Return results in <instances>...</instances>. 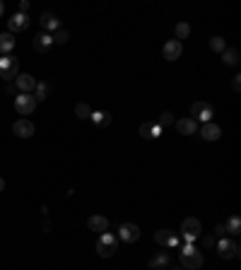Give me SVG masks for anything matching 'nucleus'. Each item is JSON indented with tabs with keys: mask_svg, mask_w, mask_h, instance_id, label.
<instances>
[{
	"mask_svg": "<svg viewBox=\"0 0 241 270\" xmlns=\"http://www.w3.org/2000/svg\"><path fill=\"white\" fill-rule=\"evenodd\" d=\"M174 123V114L171 111H164V114H159V119H157V125H171Z\"/></svg>",
	"mask_w": 241,
	"mask_h": 270,
	"instance_id": "29",
	"label": "nucleus"
},
{
	"mask_svg": "<svg viewBox=\"0 0 241 270\" xmlns=\"http://www.w3.org/2000/svg\"><path fill=\"white\" fill-rule=\"evenodd\" d=\"M154 241L159 246H179V237H174L169 229H157L154 232Z\"/></svg>",
	"mask_w": 241,
	"mask_h": 270,
	"instance_id": "15",
	"label": "nucleus"
},
{
	"mask_svg": "<svg viewBox=\"0 0 241 270\" xmlns=\"http://www.w3.org/2000/svg\"><path fill=\"white\" fill-rule=\"evenodd\" d=\"M159 135H162V125L152 123V140H154V138H159Z\"/></svg>",
	"mask_w": 241,
	"mask_h": 270,
	"instance_id": "32",
	"label": "nucleus"
},
{
	"mask_svg": "<svg viewBox=\"0 0 241 270\" xmlns=\"http://www.w3.org/2000/svg\"><path fill=\"white\" fill-rule=\"evenodd\" d=\"M140 135H143L145 140H150L152 138V123H143V125H140Z\"/></svg>",
	"mask_w": 241,
	"mask_h": 270,
	"instance_id": "30",
	"label": "nucleus"
},
{
	"mask_svg": "<svg viewBox=\"0 0 241 270\" xmlns=\"http://www.w3.org/2000/svg\"><path fill=\"white\" fill-rule=\"evenodd\" d=\"M75 116H77V119H90V116H92V106H90V104H85V101H80V104L75 106Z\"/></svg>",
	"mask_w": 241,
	"mask_h": 270,
	"instance_id": "25",
	"label": "nucleus"
},
{
	"mask_svg": "<svg viewBox=\"0 0 241 270\" xmlns=\"http://www.w3.org/2000/svg\"><path fill=\"white\" fill-rule=\"evenodd\" d=\"M96 253H99L101 258H111V256L116 253V237L109 234V232L99 234V239H96Z\"/></svg>",
	"mask_w": 241,
	"mask_h": 270,
	"instance_id": "3",
	"label": "nucleus"
},
{
	"mask_svg": "<svg viewBox=\"0 0 241 270\" xmlns=\"http://www.w3.org/2000/svg\"><path fill=\"white\" fill-rule=\"evenodd\" d=\"M174 270H183V268H174Z\"/></svg>",
	"mask_w": 241,
	"mask_h": 270,
	"instance_id": "39",
	"label": "nucleus"
},
{
	"mask_svg": "<svg viewBox=\"0 0 241 270\" xmlns=\"http://www.w3.org/2000/svg\"><path fill=\"white\" fill-rule=\"evenodd\" d=\"M232 90H234V92H239V90H241V75H237V77L232 80Z\"/></svg>",
	"mask_w": 241,
	"mask_h": 270,
	"instance_id": "33",
	"label": "nucleus"
},
{
	"mask_svg": "<svg viewBox=\"0 0 241 270\" xmlns=\"http://www.w3.org/2000/svg\"><path fill=\"white\" fill-rule=\"evenodd\" d=\"M150 268L157 270V268H169V256L167 253H157L150 258Z\"/></svg>",
	"mask_w": 241,
	"mask_h": 270,
	"instance_id": "22",
	"label": "nucleus"
},
{
	"mask_svg": "<svg viewBox=\"0 0 241 270\" xmlns=\"http://www.w3.org/2000/svg\"><path fill=\"white\" fill-rule=\"evenodd\" d=\"M17 70H20V60L17 58H12V56H2L0 58V77L2 80H15Z\"/></svg>",
	"mask_w": 241,
	"mask_h": 270,
	"instance_id": "5",
	"label": "nucleus"
},
{
	"mask_svg": "<svg viewBox=\"0 0 241 270\" xmlns=\"http://www.w3.org/2000/svg\"><path fill=\"white\" fill-rule=\"evenodd\" d=\"M92 123H96L99 128H106V125H111V116L106 114V111H92Z\"/></svg>",
	"mask_w": 241,
	"mask_h": 270,
	"instance_id": "20",
	"label": "nucleus"
},
{
	"mask_svg": "<svg viewBox=\"0 0 241 270\" xmlns=\"http://www.w3.org/2000/svg\"><path fill=\"white\" fill-rule=\"evenodd\" d=\"M210 49L215 51V53H222V51L227 49V44H224V39H222V36H212V39H210Z\"/></svg>",
	"mask_w": 241,
	"mask_h": 270,
	"instance_id": "27",
	"label": "nucleus"
},
{
	"mask_svg": "<svg viewBox=\"0 0 241 270\" xmlns=\"http://www.w3.org/2000/svg\"><path fill=\"white\" fill-rule=\"evenodd\" d=\"M176 130L181 135H193L198 130V121L195 119H179L176 121Z\"/></svg>",
	"mask_w": 241,
	"mask_h": 270,
	"instance_id": "17",
	"label": "nucleus"
},
{
	"mask_svg": "<svg viewBox=\"0 0 241 270\" xmlns=\"http://www.w3.org/2000/svg\"><path fill=\"white\" fill-rule=\"evenodd\" d=\"M215 232H217V237H224V234H227L224 224H217V227H215Z\"/></svg>",
	"mask_w": 241,
	"mask_h": 270,
	"instance_id": "35",
	"label": "nucleus"
},
{
	"mask_svg": "<svg viewBox=\"0 0 241 270\" xmlns=\"http://www.w3.org/2000/svg\"><path fill=\"white\" fill-rule=\"evenodd\" d=\"M222 63L224 65H237L239 63V51L237 49H224L222 51Z\"/></svg>",
	"mask_w": 241,
	"mask_h": 270,
	"instance_id": "23",
	"label": "nucleus"
},
{
	"mask_svg": "<svg viewBox=\"0 0 241 270\" xmlns=\"http://www.w3.org/2000/svg\"><path fill=\"white\" fill-rule=\"evenodd\" d=\"M51 39H53V44H60V46H63V44H68L70 34H68L65 29H58L56 34H51Z\"/></svg>",
	"mask_w": 241,
	"mask_h": 270,
	"instance_id": "28",
	"label": "nucleus"
},
{
	"mask_svg": "<svg viewBox=\"0 0 241 270\" xmlns=\"http://www.w3.org/2000/svg\"><path fill=\"white\" fill-rule=\"evenodd\" d=\"M29 25H31L29 15H24V12H15V15L10 17V22H7V29H10V34H15V31L29 29Z\"/></svg>",
	"mask_w": 241,
	"mask_h": 270,
	"instance_id": "7",
	"label": "nucleus"
},
{
	"mask_svg": "<svg viewBox=\"0 0 241 270\" xmlns=\"http://www.w3.org/2000/svg\"><path fill=\"white\" fill-rule=\"evenodd\" d=\"M198 239H200V244H203L205 248H210V246H215V239H212V237H198Z\"/></svg>",
	"mask_w": 241,
	"mask_h": 270,
	"instance_id": "31",
	"label": "nucleus"
},
{
	"mask_svg": "<svg viewBox=\"0 0 241 270\" xmlns=\"http://www.w3.org/2000/svg\"><path fill=\"white\" fill-rule=\"evenodd\" d=\"M181 268L183 270H198L203 263H205V258H203V253L193 246V244H186L183 248H181Z\"/></svg>",
	"mask_w": 241,
	"mask_h": 270,
	"instance_id": "1",
	"label": "nucleus"
},
{
	"mask_svg": "<svg viewBox=\"0 0 241 270\" xmlns=\"http://www.w3.org/2000/svg\"><path fill=\"white\" fill-rule=\"evenodd\" d=\"M34 109H36V101H34V97L31 94H17L15 97V111L22 116V119H27L29 114H34Z\"/></svg>",
	"mask_w": 241,
	"mask_h": 270,
	"instance_id": "4",
	"label": "nucleus"
},
{
	"mask_svg": "<svg viewBox=\"0 0 241 270\" xmlns=\"http://www.w3.org/2000/svg\"><path fill=\"white\" fill-rule=\"evenodd\" d=\"M87 227L92 232H96V234H104V232H109V220L104 215H92L87 220Z\"/></svg>",
	"mask_w": 241,
	"mask_h": 270,
	"instance_id": "14",
	"label": "nucleus"
},
{
	"mask_svg": "<svg viewBox=\"0 0 241 270\" xmlns=\"http://www.w3.org/2000/svg\"><path fill=\"white\" fill-rule=\"evenodd\" d=\"M31 46H34V51H39V53H46V51L53 46V39H51V34L41 31V34H36V36H34Z\"/></svg>",
	"mask_w": 241,
	"mask_h": 270,
	"instance_id": "12",
	"label": "nucleus"
},
{
	"mask_svg": "<svg viewBox=\"0 0 241 270\" xmlns=\"http://www.w3.org/2000/svg\"><path fill=\"white\" fill-rule=\"evenodd\" d=\"M2 10H5V5H2V0H0V15H2Z\"/></svg>",
	"mask_w": 241,
	"mask_h": 270,
	"instance_id": "37",
	"label": "nucleus"
},
{
	"mask_svg": "<svg viewBox=\"0 0 241 270\" xmlns=\"http://www.w3.org/2000/svg\"><path fill=\"white\" fill-rule=\"evenodd\" d=\"M15 85H17V90L22 92V94H31L34 87H36V80H34V75L22 73V75H17V77H15Z\"/></svg>",
	"mask_w": 241,
	"mask_h": 270,
	"instance_id": "11",
	"label": "nucleus"
},
{
	"mask_svg": "<svg viewBox=\"0 0 241 270\" xmlns=\"http://www.w3.org/2000/svg\"><path fill=\"white\" fill-rule=\"evenodd\" d=\"M12 133L17 138H31L34 135V123L29 119H17L12 123Z\"/></svg>",
	"mask_w": 241,
	"mask_h": 270,
	"instance_id": "10",
	"label": "nucleus"
},
{
	"mask_svg": "<svg viewBox=\"0 0 241 270\" xmlns=\"http://www.w3.org/2000/svg\"><path fill=\"white\" fill-rule=\"evenodd\" d=\"M191 116L195 121H203V123H210L212 121V106L208 101H195L191 106Z\"/></svg>",
	"mask_w": 241,
	"mask_h": 270,
	"instance_id": "6",
	"label": "nucleus"
},
{
	"mask_svg": "<svg viewBox=\"0 0 241 270\" xmlns=\"http://www.w3.org/2000/svg\"><path fill=\"white\" fill-rule=\"evenodd\" d=\"M39 22H41V27H44L46 31H53V34H56V31L60 29V22H58V17H56L53 12H44V15L39 17Z\"/></svg>",
	"mask_w": 241,
	"mask_h": 270,
	"instance_id": "16",
	"label": "nucleus"
},
{
	"mask_svg": "<svg viewBox=\"0 0 241 270\" xmlns=\"http://www.w3.org/2000/svg\"><path fill=\"white\" fill-rule=\"evenodd\" d=\"M15 34H10V31H2L0 34V53H10L12 49H15Z\"/></svg>",
	"mask_w": 241,
	"mask_h": 270,
	"instance_id": "19",
	"label": "nucleus"
},
{
	"mask_svg": "<svg viewBox=\"0 0 241 270\" xmlns=\"http://www.w3.org/2000/svg\"><path fill=\"white\" fill-rule=\"evenodd\" d=\"M34 101L39 104V101H46L48 99V85L46 82H36V87H34Z\"/></svg>",
	"mask_w": 241,
	"mask_h": 270,
	"instance_id": "21",
	"label": "nucleus"
},
{
	"mask_svg": "<svg viewBox=\"0 0 241 270\" xmlns=\"http://www.w3.org/2000/svg\"><path fill=\"white\" fill-rule=\"evenodd\" d=\"M2 191H5V181L0 179V193H2Z\"/></svg>",
	"mask_w": 241,
	"mask_h": 270,
	"instance_id": "36",
	"label": "nucleus"
},
{
	"mask_svg": "<svg viewBox=\"0 0 241 270\" xmlns=\"http://www.w3.org/2000/svg\"><path fill=\"white\" fill-rule=\"evenodd\" d=\"M157 270H169V268H157Z\"/></svg>",
	"mask_w": 241,
	"mask_h": 270,
	"instance_id": "38",
	"label": "nucleus"
},
{
	"mask_svg": "<svg viewBox=\"0 0 241 270\" xmlns=\"http://www.w3.org/2000/svg\"><path fill=\"white\" fill-rule=\"evenodd\" d=\"M174 31H176V41H181V39H188V36H191V27H188V22H179Z\"/></svg>",
	"mask_w": 241,
	"mask_h": 270,
	"instance_id": "26",
	"label": "nucleus"
},
{
	"mask_svg": "<svg viewBox=\"0 0 241 270\" xmlns=\"http://www.w3.org/2000/svg\"><path fill=\"white\" fill-rule=\"evenodd\" d=\"M27 10H29V0H22V2H20V12L27 15Z\"/></svg>",
	"mask_w": 241,
	"mask_h": 270,
	"instance_id": "34",
	"label": "nucleus"
},
{
	"mask_svg": "<svg viewBox=\"0 0 241 270\" xmlns=\"http://www.w3.org/2000/svg\"><path fill=\"white\" fill-rule=\"evenodd\" d=\"M181 51H183V44L176 41V39H169V41L164 44V49H162V53H164L167 60H176L181 56Z\"/></svg>",
	"mask_w": 241,
	"mask_h": 270,
	"instance_id": "13",
	"label": "nucleus"
},
{
	"mask_svg": "<svg viewBox=\"0 0 241 270\" xmlns=\"http://www.w3.org/2000/svg\"><path fill=\"white\" fill-rule=\"evenodd\" d=\"M239 244L237 241H227L222 239L219 244H217V253L222 256V258H239Z\"/></svg>",
	"mask_w": 241,
	"mask_h": 270,
	"instance_id": "8",
	"label": "nucleus"
},
{
	"mask_svg": "<svg viewBox=\"0 0 241 270\" xmlns=\"http://www.w3.org/2000/svg\"><path fill=\"white\" fill-rule=\"evenodd\" d=\"M224 229H227L229 234H241V217H239V215H232V217L227 220Z\"/></svg>",
	"mask_w": 241,
	"mask_h": 270,
	"instance_id": "24",
	"label": "nucleus"
},
{
	"mask_svg": "<svg viewBox=\"0 0 241 270\" xmlns=\"http://www.w3.org/2000/svg\"><path fill=\"white\" fill-rule=\"evenodd\" d=\"M119 237L125 241V244H133V241L140 239V227H138V224L125 222V224H120V227H119Z\"/></svg>",
	"mask_w": 241,
	"mask_h": 270,
	"instance_id": "9",
	"label": "nucleus"
},
{
	"mask_svg": "<svg viewBox=\"0 0 241 270\" xmlns=\"http://www.w3.org/2000/svg\"><path fill=\"white\" fill-rule=\"evenodd\" d=\"M200 135H203V140H208V143H215V140H219L222 130H219V125H215V123H205V125L200 128Z\"/></svg>",
	"mask_w": 241,
	"mask_h": 270,
	"instance_id": "18",
	"label": "nucleus"
},
{
	"mask_svg": "<svg viewBox=\"0 0 241 270\" xmlns=\"http://www.w3.org/2000/svg\"><path fill=\"white\" fill-rule=\"evenodd\" d=\"M200 232H203V227H200V222L195 217H186L181 222V237H183L186 244H193V241L200 237Z\"/></svg>",
	"mask_w": 241,
	"mask_h": 270,
	"instance_id": "2",
	"label": "nucleus"
}]
</instances>
